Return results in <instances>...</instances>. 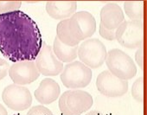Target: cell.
<instances>
[{"label":"cell","instance_id":"6da1fadb","mask_svg":"<svg viewBox=\"0 0 147 115\" xmlns=\"http://www.w3.org/2000/svg\"><path fill=\"white\" fill-rule=\"evenodd\" d=\"M42 47L36 23L21 11L0 15V51L13 63L34 61Z\"/></svg>","mask_w":147,"mask_h":115},{"label":"cell","instance_id":"7a4b0ae2","mask_svg":"<svg viewBox=\"0 0 147 115\" xmlns=\"http://www.w3.org/2000/svg\"><path fill=\"white\" fill-rule=\"evenodd\" d=\"M93 97L81 89L64 92L59 100V109L62 115H81L93 106Z\"/></svg>","mask_w":147,"mask_h":115},{"label":"cell","instance_id":"3957f363","mask_svg":"<svg viewBox=\"0 0 147 115\" xmlns=\"http://www.w3.org/2000/svg\"><path fill=\"white\" fill-rule=\"evenodd\" d=\"M105 63L108 71L121 80H130L137 74V67L133 60L119 48H113L107 53Z\"/></svg>","mask_w":147,"mask_h":115},{"label":"cell","instance_id":"277c9868","mask_svg":"<svg viewBox=\"0 0 147 115\" xmlns=\"http://www.w3.org/2000/svg\"><path fill=\"white\" fill-rule=\"evenodd\" d=\"M67 30L78 44L82 41L89 39L96 30V21L88 11H82L76 12L67 19Z\"/></svg>","mask_w":147,"mask_h":115},{"label":"cell","instance_id":"5b68a950","mask_svg":"<svg viewBox=\"0 0 147 115\" xmlns=\"http://www.w3.org/2000/svg\"><path fill=\"white\" fill-rule=\"evenodd\" d=\"M92 80V70L81 62L67 63L61 73L62 84L70 89H79L88 86Z\"/></svg>","mask_w":147,"mask_h":115},{"label":"cell","instance_id":"8992f818","mask_svg":"<svg viewBox=\"0 0 147 115\" xmlns=\"http://www.w3.org/2000/svg\"><path fill=\"white\" fill-rule=\"evenodd\" d=\"M107 48L104 43L97 38H89L78 47L77 57L81 63L89 69H98L105 63Z\"/></svg>","mask_w":147,"mask_h":115},{"label":"cell","instance_id":"52a82bcc","mask_svg":"<svg viewBox=\"0 0 147 115\" xmlns=\"http://www.w3.org/2000/svg\"><path fill=\"white\" fill-rule=\"evenodd\" d=\"M144 33L142 22L124 21L115 31V39L121 46L134 49L143 45Z\"/></svg>","mask_w":147,"mask_h":115},{"label":"cell","instance_id":"ba28073f","mask_svg":"<svg viewBox=\"0 0 147 115\" xmlns=\"http://www.w3.org/2000/svg\"><path fill=\"white\" fill-rule=\"evenodd\" d=\"M2 99L5 104L14 111L26 110L32 103V96L30 90L17 84L6 87L2 93Z\"/></svg>","mask_w":147,"mask_h":115},{"label":"cell","instance_id":"9c48e42d","mask_svg":"<svg viewBox=\"0 0 147 115\" xmlns=\"http://www.w3.org/2000/svg\"><path fill=\"white\" fill-rule=\"evenodd\" d=\"M96 87L101 94L110 98L121 97L128 91L127 81L114 76L108 70L103 71L98 75Z\"/></svg>","mask_w":147,"mask_h":115},{"label":"cell","instance_id":"30bf717a","mask_svg":"<svg viewBox=\"0 0 147 115\" xmlns=\"http://www.w3.org/2000/svg\"><path fill=\"white\" fill-rule=\"evenodd\" d=\"M34 63L39 73L44 76H56L61 73L64 67L63 63L56 58L49 45L42 47Z\"/></svg>","mask_w":147,"mask_h":115},{"label":"cell","instance_id":"8fae6325","mask_svg":"<svg viewBox=\"0 0 147 115\" xmlns=\"http://www.w3.org/2000/svg\"><path fill=\"white\" fill-rule=\"evenodd\" d=\"M9 75L14 84L19 86L29 85L40 76L33 61L14 63L9 69Z\"/></svg>","mask_w":147,"mask_h":115},{"label":"cell","instance_id":"7c38bea8","mask_svg":"<svg viewBox=\"0 0 147 115\" xmlns=\"http://www.w3.org/2000/svg\"><path fill=\"white\" fill-rule=\"evenodd\" d=\"M100 24L107 30L115 31L124 22L125 15L120 6L115 3H108L104 5L100 13Z\"/></svg>","mask_w":147,"mask_h":115},{"label":"cell","instance_id":"4fadbf2b","mask_svg":"<svg viewBox=\"0 0 147 115\" xmlns=\"http://www.w3.org/2000/svg\"><path fill=\"white\" fill-rule=\"evenodd\" d=\"M61 93L59 84L50 78L42 80L35 91V98L43 105H49L55 101Z\"/></svg>","mask_w":147,"mask_h":115},{"label":"cell","instance_id":"5bb4252c","mask_svg":"<svg viewBox=\"0 0 147 115\" xmlns=\"http://www.w3.org/2000/svg\"><path fill=\"white\" fill-rule=\"evenodd\" d=\"M76 1H49L46 4L47 13L54 19L65 20L76 12Z\"/></svg>","mask_w":147,"mask_h":115},{"label":"cell","instance_id":"9a60e30c","mask_svg":"<svg viewBox=\"0 0 147 115\" xmlns=\"http://www.w3.org/2000/svg\"><path fill=\"white\" fill-rule=\"evenodd\" d=\"M52 49L56 58L61 63H72L77 58L78 46L70 47L65 45L57 37L55 38Z\"/></svg>","mask_w":147,"mask_h":115},{"label":"cell","instance_id":"2e32d148","mask_svg":"<svg viewBox=\"0 0 147 115\" xmlns=\"http://www.w3.org/2000/svg\"><path fill=\"white\" fill-rule=\"evenodd\" d=\"M144 5L143 1H126L124 4V11L131 21L141 22L144 17Z\"/></svg>","mask_w":147,"mask_h":115},{"label":"cell","instance_id":"e0dca14e","mask_svg":"<svg viewBox=\"0 0 147 115\" xmlns=\"http://www.w3.org/2000/svg\"><path fill=\"white\" fill-rule=\"evenodd\" d=\"M56 37L59 39L61 42H62L65 45L75 47L77 46L78 43L74 40V38L71 36L68 30H67V19L61 20L58 24L56 28Z\"/></svg>","mask_w":147,"mask_h":115},{"label":"cell","instance_id":"ac0fdd59","mask_svg":"<svg viewBox=\"0 0 147 115\" xmlns=\"http://www.w3.org/2000/svg\"><path fill=\"white\" fill-rule=\"evenodd\" d=\"M131 95L137 101H144V79L142 77L134 81L131 87Z\"/></svg>","mask_w":147,"mask_h":115},{"label":"cell","instance_id":"d6986e66","mask_svg":"<svg viewBox=\"0 0 147 115\" xmlns=\"http://www.w3.org/2000/svg\"><path fill=\"white\" fill-rule=\"evenodd\" d=\"M21 5L20 1H0V15L19 11Z\"/></svg>","mask_w":147,"mask_h":115},{"label":"cell","instance_id":"ffe728a7","mask_svg":"<svg viewBox=\"0 0 147 115\" xmlns=\"http://www.w3.org/2000/svg\"><path fill=\"white\" fill-rule=\"evenodd\" d=\"M27 115H54L53 112L44 106H36L29 110Z\"/></svg>","mask_w":147,"mask_h":115},{"label":"cell","instance_id":"44dd1931","mask_svg":"<svg viewBox=\"0 0 147 115\" xmlns=\"http://www.w3.org/2000/svg\"><path fill=\"white\" fill-rule=\"evenodd\" d=\"M100 35L107 39V40H109V41H113L115 40V31L113 30H107L103 25L100 24Z\"/></svg>","mask_w":147,"mask_h":115},{"label":"cell","instance_id":"7402d4cb","mask_svg":"<svg viewBox=\"0 0 147 115\" xmlns=\"http://www.w3.org/2000/svg\"><path fill=\"white\" fill-rule=\"evenodd\" d=\"M9 69H10V65L8 62L0 58V80L4 79L7 75Z\"/></svg>","mask_w":147,"mask_h":115},{"label":"cell","instance_id":"603a6c76","mask_svg":"<svg viewBox=\"0 0 147 115\" xmlns=\"http://www.w3.org/2000/svg\"><path fill=\"white\" fill-rule=\"evenodd\" d=\"M135 60L137 64L140 67L141 69H144V49L143 46L139 47L135 54Z\"/></svg>","mask_w":147,"mask_h":115},{"label":"cell","instance_id":"cb8c5ba5","mask_svg":"<svg viewBox=\"0 0 147 115\" xmlns=\"http://www.w3.org/2000/svg\"><path fill=\"white\" fill-rule=\"evenodd\" d=\"M0 115H8V112L5 109V107L0 104Z\"/></svg>","mask_w":147,"mask_h":115},{"label":"cell","instance_id":"d4e9b609","mask_svg":"<svg viewBox=\"0 0 147 115\" xmlns=\"http://www.w3.org/2000/svg\"><path fill=\"white\" fill-rule=\"evenodd\" d=\"M86 115H104V114H102L101 112H100L98 111H91V112H88Z\"/></svg>","mask_w":147,"mask_h":115},{"label":"cell","instance_id":"484cf974","mask_svg":"<svg viewBox=\"0 0 147 115\" xmlns=\"http://www.w3.org/2000/svg\"><path fill=\"white\" fill-rule=\"evenodd\" d=\"M16 115H20V114H16Z\"/></svg>","mask_w":147,"mask_h":115}]
</instances>
